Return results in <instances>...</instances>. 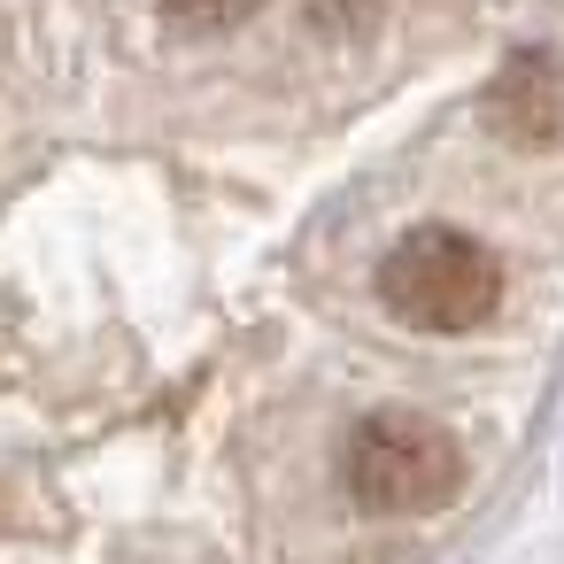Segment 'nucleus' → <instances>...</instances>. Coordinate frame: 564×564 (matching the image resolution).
I'll return each instance as SVG.
<instances>
[{
	"instance_id": "f257e3e1",
	"label": "nucleus",
	"mask_w": 564,
	"mask_h": 564,
	"mask_svg": "<svg viewBox=\"0 0 564 564\" xmlns=\"http://www.w3.org/2000/svg\"><path fill=\"white\" fill-rule=\"evenodd\" d=\"M340 479L371 518H425L464 495V448L425 410H371L340 448Z\"/></svg>"
},
{
	"instance_id": "f03ea898",
	"label": "nucleus",
	"mask_w": 564,
	"mask_h": 564,
	"mask_svg": "<svg viewBox=\"0 0 564 564\" xmlns=\"http://www.w3.org/2000/svg\"><path fill=\"white\" fill-rule=\"evenodd\" d=\"M379 302L417 333H479L502 302L495 256L456 225H417L379 263Z\"/></svg>"
},
{
	"instance_id": "7ed1b4c3",
	"label": "nucleus",
	"mask_w": 564,
	"mask_h": 564,
	"mask_svg": "<svg viewBox=\"0 0 564 564\" xmlns=\"http://www.w3.org/2000/svg\"><path fill=\"white\" fill-rule=\"evenodd\" d=\"M479 117H487L495 140H510V148H525V155H556V148H564V55L518 47V55L487 78Z\"/></svg>"
},
{
	"instance_id": "20e7f679",
	"label": "nucleus",
	"mask_w": 564,
	"mask_h": 564,
	"mask_svg": "<svg viewBox=\"0 0 564 564\" xmlns=\"http://www.w3.org/2000/svg\"><path fill=\"white\" fill-rule=\"evenodd\" d=\"M263 9V0H163V24L186 32V40H209V32H232Z\"/></svg>"
}]
</instances>
